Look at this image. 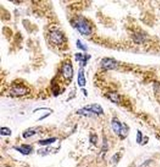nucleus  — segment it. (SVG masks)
Wrapping results in <instances>:
<instances>
[{
    "instance_id": "f3484780",
    "label": "nucleus",
    "mask_w": 160,
    "mask_h": 167,
    "mask_svg": "<svg viewBox=\"0 0 160 167\" xmlns=\"http://www.w3.org/2000/svg\"><path fill=\"white\" fill-rule=\"evenodd\" d=\"M90 141L93 143V144H96V141H97V136L96 135L93 136H91V139H90Z\"/></svg>"
},
{
    "instance_id": "20e7f679",
    "label": "nucleus",
    "mask_w": 160,
    "mask_h": 167,
    "mask_svg": "<svg viewBox=\"0 0 160 167\" xmlns=\"http://www.w3.org/2000/svg\"><path fill=\"white\" fill-rule=\"evenodd\" d=\"M49 38H50L51 42L56 46L62 45L63 42L65 41V37H64L63 34L60 31H58V30H53V31H52L50 33Z\"/></svg>"
},
{
    "instance_id": "a211bd4d",
    "label": "nucleus",
    "mask_w": 160,
    "mask_h": 167,
    "mask_svg": "<svg viewBox=\"0 0 160 167\" xmlns=\"http://www.w3.org/2000/svg\"><path fill=\"white\" fill-rule=\"evenodd\" d=\"M118 157H119V153L115 154V156L112 157V162H118Z\"/></svg>"
},
{
    "instance_id": "f03ea898",
    "label": "nucleus",
    "mask_w": 160,
    "mask_h": 167,
    "mask_svg": "<svg viewBox=\"0 0 160 167\" xmlns=\"http://www.w3.org/2000/svg\"><path fill=\"white\" fill-rule=\"evenodd\" d=\"M103 109L99 104H90L86 105L85 107L76 111V114L79 116H84V117H94V116H99L103 115Z\"/></svg>"
},
{
    "instance_id": "423d86ee",
    "label": "nucleus",
    "mask_w": 160,
    "mask_h": 167,
    "mask_svg": "<svg viewBox=\"0 0 160 167\" xmlns=\"http://www.w3.org/2000/svg\"><path fill=\"white\" fill-rule=\"evenodd\" d=\"M101 65V68L104 70H114L117 67V61L114 58H110V57H105L102 59V61L100 62Z\"/></svg>"
},
{
    "instance_id": "0eeeda50",
    "label": "nucleus",
    "mask_w": 160,
    "mask_h": 167,
    "mask_svg": "<svg viewBox=\"0 0 160 167\" xmlns=\"http://www.w3.org/2000/svg\"><path fill=\"white\" fill-rule=\"evenodd\" d=\"M62 75L64 79H72L74 76V69L71 62H66L62 65Z\"/></svg>"
},
{
    "instance_id": "dca6fc26",
    "label": "nucleus",
    "mask_w": 160,
    "mask_h": 167,
    "mask_svg": "<svg viewBox=\"0 0 160 167\" xmlns=\"http://www.w3.org/2000/svg\"><path fill=\"white\" fill-rule=\"evenodd\" d=\"M142 140H143V135H142L140 131H137V138H136V141H137V143L142 145V142H143Z\"/></svg>"
},
{
    "instance_id": "ddd939ff",
    "label": "nucleus",
    "mask_w": 160,
    "mask_h": 167,
    "mask_svg": "<svg viewBox=\"0 0 160 167\" xmlns=\"http://www.w3.org/2000/svg\"><path fill=\"white\" fill-rule=\"evenodd\" d=\"M36 132H37L36 130L30 128V129H27L26 131H24L23 134H22V136H23V138H24V139H28V138H30V136H33V135L36 134Z\"/></svg>"
},
{
    "instance_id": "7ed1b4c3",
    "label": "nucleus",
    "mask_w": 160,
    "mask_h": 167,
    "mask_svg": "<svg viewBox=\"0 0 160 167\" xmlns=\"http://www.w3.org/2000/svg\"><path fill=\"white\" fill-rule=\"evenodd\" d=\"M111 128L114 132L120 139H125L129 133V127L125 123H121L116 117H114L111 120Z\"/></svg>"
},
{
    "instance_id": "6ab92c4d",
    "label": "nucleus",
    "mask_w": 160,
    "mask_h": 167,
    "mask_svg": "<svg viewBox=\"0 0 160 167\" xmlns=\"http://www.w3.org/2000/svg\"><path fill=\"white\" fill-rule=\"evenodd\" d=\"M8 167H10V166H8Z\"/></svg>"
},
{
    "instance_id": "f8f14e48",
    "label": "nucleus",
    "mask_w": 160,
    "mask_h": 167,
    "mask_svg": "<svg viewBox=\"0 0 160 167\" xmlns=\"http://www.w3.org/2000/svg\"><path fill=\"white\" fill-rule=\"evenodd\" d=\"M57 139L56 138H52V139H47V140H41L38 141V144L42 145V146H48L52 143H53Z\"/></svg>"
},
{
    "instance_id": "9d476101",
    "label": "nucleus",
    "mask_w": 160,
    "mask_h": 167,
    "mask_svg": "<svg viewBox=\"0 0 160 167\" xmlns=\"http://www.w3.org/2000/svg\"><path fill=\"white\" fill-rule=\"evenodd\" d=\"M77 83L80 87H84L86 85V79H85V72L83 68H80L78 71V76H77Z\"/></svg>"
},
{
    "instance_id": "f257e3e1",
    "label": "nucleus",
    "mask_w": 160,
    "mask_h": 167,
    "mask_svg": "<svg viewBox=\"0 0 160 167\" xmlns=\"http://www.w3.org/2000/svg\"><path fill=\"white\" fill-rule=\"evenodd\" d=\"M74 27L82 35H90L93 33V27L86 18L83 16H78L72 22Z\"/></svg>"
},
{
    "instance_id": "1a4fd4ad",
    "label": "nucleus",
    "mask_w": 160,
    "mask_h": 167,
    "mask_svg": "<svg viewBox=\"0 0 160 167\" xmlns=\"http://www.w3.org/2000/svg\"><path fill=\"white\" fill-rule=\"evenodd\" d=\"M14 148L23 155H29L33 151V147L31 145H26V144H22L21 146H17V147H14Z\"/></svg>"
},
{
    "instance_id": "2eb2a0df",
    "label": "nucleus",
    "mask_w": 160,
    "mask_h": 167,
    "mask_svg": "<svg viewBox=\"0 0 160 167\" xmlns=\"http://www.w3.org/2000/svg\"><path fill=\"white\" fill-rule=\"evenodd\" d=\"M0 135L2 136H11V131L10 128L8 127H2L0 129Z\"/></svg>"
},
{
    "instance_id": "39448f33",
    "label": "nucleus",
    "mask_w": 160,
    "mask_h": 167,
    "mask_svg": "<svg viewBox=\"0 0 160 167\" xmlns=\"http://www.w3.org/2000/svg\"><path fill=\"white\" fill-rule=\"evenodd\" d=\"M30 93V90L25 86L22 85H15L11 89L10 94L13 95V97H23V95H26Z\"/></svg>"
},
{
    "instance_id": "4468645a",
    "label": "nucleus",
    "mask_w": 160,
    "mask_h": 167,
    "mask_svg": "<svg viewBox=\"0 0 160 167\" xmlns=\"http://www.w3.org/2000/svg\"><path fill=\"white\" fill-rule=\"evenodd\" d=\"M76 47L78 48L79 50H81V51H83V52H87L88 51V47H87V45L85 44V43H83L81 40H77L76 41Z\"/></svg>"
},
{
    "instance_id": "9b49d317",
    "label": "nucleus",
    "mask_w": 160,
    "mask_h": 167,
    "mask_svg": "<svg viewBox=\"0 0 160 167\" xmlns=\"http://www.w3.org/2000/svg\"><path fill=\"white\" fill-rule=\"evenodd\" d=\"M108 98L111 101H112L114 103H119L120 102V97L119 95L115 92H111V93H108Z\"/></svg>"
},
{
    "instance_id": "6e6552de",
    "label": "nucleus",
    "mask_w": 160,
    "mask_h": 167,
    "mask_svg": "<svg viewBox=\"0 0 160 167\" xmlns=\"http://www.w3.org/2000/svg\"><path fill=\"white\" fill-rule=\"evenodd\" d=\"M74 56H75V60H77L80 63V66L81 67L86 66L87 61L91 58V56L90 55H86V53H75Z\"/></svg>"
}]
</instances>
